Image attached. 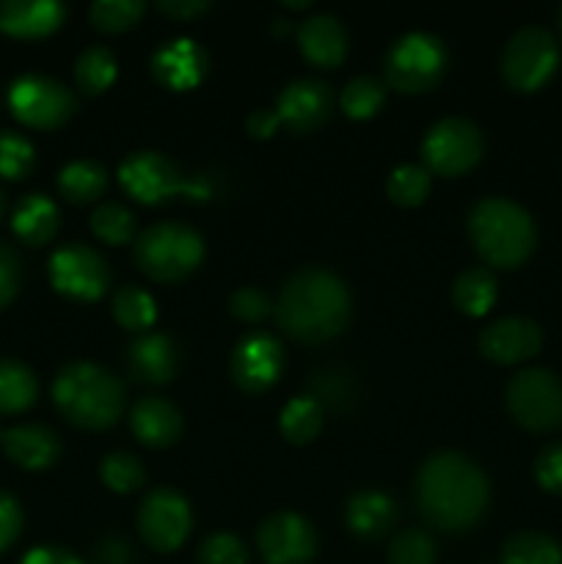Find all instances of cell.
<instances>
[{
  "mask_svg": "<svg viewBox=\"0 0 562 564\" xmlns=\"http://www.w3.org/2000/svg\"><path fill=\"white\" fill-rule=\"evenodd\" d=\"M490 485L483 468L457 452L428 457L417 474L419 512L441 532H466L483 518Z\"/></svg>",
  "mask_w": 562,
  "mask_h": 564,
  "instance_id": "cell-1",
  "label": "cell"
},
{
  "mask_svg": "<svg viewBox=\"0 0 562 564\" xmlns=\"http://www.w3.org/2000/svg\"><path fill=\"white\" fill-rule=\"evenodd\" d=\"M284 369V350L270 334H248L231 350L229 372L237 389L246 394H262L279 380Z\"/></svg>",
  "mask_w": 562,
  "mask_h": 564,
  "instance_id": "cell-15",
  "label": "cell"
},
{
  "mask_svg": "<svg viewBox=\"0 0 562 564\" xmlns=\"http://www.w3.org/2000/svg\"><path fill=\"white\" fill-rule=\"evenodd\" d=\"M154 6L160 14L171 17V20H193L209 9L207 0H158Z\"/></svg>",
  "mask_w": 562,
  "mask_h": 564,
  "instance_id": "cell-46",
  "label": "cell"
},
{
  "mask_svg": "<svg viewBox=\"0 0 562 564\" xmlns=\"http://www.w3.org/2000/svg\"><path fill=\"white\" fill-rule=\"evenodd\" d=\"M496 297H499V284L485 268L463 270L452 284V303L466 317H485L494 308Z\"/></svg>",
  "mask_w": 562,
  "mask_h": 564,
  "instance_id": "cell-26",
  "label": "cell"
},
{
  "mask_svg": "<svg viewBox=\"0 0 562 564\" xmlns=\"http://www.w3.org/2000/svg\"><path fill=\"white\" fill-rule=\"evenodd\" d=\"M347 529L364 540H378L389 534V529L397 521V505L391 496L380 494V490H361L347 501L345 512Z\"/></svg>",
  "mask_w": 562,
  "mask_h": 564,
  "instance_id": "cell-24",
  "label": "cell"
},
{
  "mask_svg": "<svg viewBox=\"0 0 562 564\" xmlns=\"http://www.w3.org/2000/svg\"><path fill=\"white\" fill-rule=\"evenodd\" d=\"M66 9L58 0H3L0 31L17 39H42L64 25Z\"/></svg>",
  "mask_w": 562,
  "mask_h": 564,
  "instance_id": "cell-21",
  "label": "cell"
},
{
  "mask_svg": "<svg viewBox=\"0 0 562 564\" xmlns=\"http://www.w3.org/2000/svg\"><path fill=\"white\" fill-rule=\"evenodd\" d=\"M483 132L474 121L450 116L435 121L422 141L424 169L435 176H463L483 158Z\"/></svg>",
  "mask_w": 562,
  "mask_h": 564,
  "instance_id": "cell-10",
  "label": "cell"
},
{
  "mask_svg": "<svg viewBox=\"0 0 562 564\" xmlns=\"http://www.w3.org/2000/svg\"><path fill=\"white\" fill-rule=\"evenodd\" d=\"M22 532V507L11 494L0 490V554L17 543Z\"/></svg>",
  "mask_w": 562,
  "mask_h": 564,
  "instance_id": "cell-43",
  "label": "cell"
},
{
  "mask_svg": "<svg viewBox=\"0 0 562 564\" xmlns=\"http://www.w3.org/2000/svg\"><path fill=\"white\" fill-rule=\"evenodd\" d=\"M275 323L290 339L323 345L339 336L350 319V292L323 268H303L281 286Z\"/></svg>",
  "mask_w": 562,
  "mask_h": 564,
  "instance_id": "cell-2",
  "label": "cell"
},
{
  "mask_svg": "<svg viewBox=\"0 0 562 564\" xmlns=\"http://www.w3.org/2000/svg\"><path fill=\"white\" fill-rule=\"evenodd\" d=\"M147 6L141 0H97L88 11V20L102 33H125L141 22Z\"/></svg>",
  "mask_w": 562,
  "mask_h": 564,
  "instance_id": "cell-37",
  "label": "cell"
},
{
  "mask_svg": "<svg viewBox=\"0 0 562 564\" xmlns=\"http://www.w3.org/2000/svg\"><path fill=\"white\" fill-rule=\"evenodd\" d=\"M331 108H334V94H331L328 83L306 77V80L290 83L279 94V102L273 110L287 130L306 135V132L320 130L328 121Z\"/></svg>",
  "mask_w": 562,
  "mask_h": 564,
  "instance_id": "cell-17",
  "label": "cell"
},
{
  "mask_svg": "<svg viewBox=\"0 0 562 564\" xmlns=\"http://www.w3.org/2000/svg\"><path fill=\"white\" fill-rule=\"evenodd\" d=\"M0 441H3V433H0Z\"/></svg>",
  "mask_w": 562,
  "mask_h": 564,
  "instance_id": "cell-50",
  "label": "cell"
},
{
  "mask_svg": "<svg viewBox=\"0 0 562 564\" xmlns=\"http://www.w3.org/2000/svg\"><path fill=\"white\" fill-rule=\"evenodd\" d=\"M229 312L231 317L242 319V323H262L273 314V303L257 286H242L229 297Z\"/></svg>",
  "mask_w": 562,
  "mask_h": 564,
  "instance_id": "cell-41",
  "label": "cell"
},
{
  "mask_svg": "<svg viewBox=\"0 0 562 564\" xmlns=\"http://www.w3.org/2000/svg\"><path fill=\"white\" fill-rule=\"evenodd\" d=\"M556 25H560V33H562V6H560V11H556Z\"/></svg>",
  "mask_w": 562,
  "mask_h": 564,
  "instance_id": "cell-48",
  "label": "cell"
},
{
  "mask_svg": "<svg viewBox=\"0 0 562 564\" xmlns=\"http://www.w3.org/2000/svg\"><path fill=\"white\" fill-rule=\"evenodd\" d=\"M88 224H91L94 237L108 246H125L136 235V215L121 202H102L91 213Z\"/></svg>",
  "mask_w": 562,
  "mask_h": 564,
  "instance_id": "cell-35",
  "label": "cell"
},
{
  "mask_svg": "<svg viewBox=\"0 0 562 564\" xmlns=\"http://www.w3.org/2000/svg\"><path fill=\"white\" fill-rule=\"evenodd\" d=\"M99 479L114 494H136L147 482L143 463L130 452H110L99 460Z\"/></svg>",
  "mask_w": 562,
  "mask_h": 564,
  "instance_id": "cell-34",
  "label": "cell"
},
{
  "mask_svg": "<svg viewBox=\"0 0 562 564\" xmlns=\"http://www.w3.org/2000/svg\"><path fill=\"white\" fill-rule=\"evenodd\" d=\"M298 31V50L320 69H336L347 58V31L336 17L314 14L303 20Z\"/></svg>",
  "mask_w": 562,
  "mask_h": 564,
  "instance_id": "cell-20",
  "label": "cell"
},
{
  "mask_svg": "<svg viewBox=\"0 0 562 564\" xmlns=\"http://www.w3.org/2000/svg\"><path fill=\"white\" fill-rule=\"evenodd\" d=\"M116 66L114 53L102 44H94V47L83 50L75 61V83L86 97H99V94L108 91L116 80Z\"/></svg>",
  "mask_w": 562,
  "mask_h": 564,
  "instance_id": "cell-30",
  "label": "cell"
},
{
  "mask_svg": "<svg viewBox=\"0 0 562 564\" xmlns=\"http://www.w3.org/2000/svg\"><path fill=\"white\" fill-rule=\"evenodd\" d=\"M119 185L138 204H163L174 196H187L193 202L209 198V185L204 180H191L182 174L176 163H171L160 152H132L119 165Z\"/></svg>",
  "mask_w": 562,
  "mask_h": 564,
  "instance_id": "cell-6",
  "label": "cell"
},
{
  "mask_svg": "<svg viewBox=\"0 0 562 564\" xmlns=\"http://www.w3.org/2000/svg\"><path fill=\"white\" fill-rule=\"evenodd\" d=\"M3 452L14 466L25 471H44L61 457V441L44 424H17L3 433Z\"/></svg>",
  "mask_w": 562,
  "mask_h": 564,
  "instance_id": "cell-22",
  "label": "cell"
},
{
  "mask_svg": "<svg viewBox=\"0 0 562 564\" xmlns=\"http://www.w3.org/2000/svg\"><path fill=\"white\" fill-rule=\"evenodd\" d=\"M198 564H248V549L240 538L229 532L209 534L198 545Z\"/></svg>",
  "mask_w": 562,
  "mask_h": 564,
  "instance_id": "cell-40",
  "label": "cell"
},
{
  "mask_svg": "<svg viewBox=\"0 0 562 564\" xmlns=\"http://www.w3.org/2000/svg\"><path fill=\"white\" fill-rule=\"evenodd\" d=\"M58 191L69 204H91L108 191V171L94 160H75L61 169Z\"/></svg>",
  "mask_w": 562,
  "mask_h": 564,
  "instance_id": "cell-27",
  "label": "cell"
},
{
  "mask_svg": "<svg viewBox=\"0 0 562 564\" xmlns=\"http://www.w3.org/2000/svg\"><path fill=\"white\" fill-rule=\"evenodd\" d=\"M510 416L529 433L562 427V380L549 369H523L505 389Z\"/></svg>",
  "mask_w": 562,
  "mask_h": 564,
  "instance_id": "cell-8",
  "label": "cell"
},
{
  "mask_svg": "<svg viewBox=\"0 0 562 564\" xmlns=\"http://www.w3.org/2000/svg\"><path fill=\"white\" fill-rule=\"evenodd\" d=\"M534 479L545 494H562V444L545 446L534 460Z\"/></svg>",
  "mask_w": 562,
  "mask_h": 564,
  "instance_id": "cell-42",
  "label": "cell"
},
{
  "mask_svg": "<svg viewBox=\"0 0 562 564\" xmlns=\"http://www.w3.org/2000/svg\"><path fill=\"white\" fill-rule=\"evenodd\" d=\"M193 529V512L185 496L171 488L149 490L138 510V534L158 554L182 549Z\"/></svg>",
  "mask_w": 562,
  "mask_h": 564,
  "instance_id": "cell-12",
  "label": "cell"
},
{
  "mask_svg": "<svg viewBox=\"0 0 562 564\" xmlns=\"http://www.w3.org/2000/svg\"><path fill=\"white\" fill-rule=\"evenodd\" d=\"M560 66V47L545 28L527 25L507 42L501 53V77L512 91H540Z\"/></svg>",
  "mask_w": 562,
  "mask_h": 564,
  "instance_id": "cell-9",
  "label": "cell"
},
{
  "mask_svg": "<svg viewBox=\"0 0 562 564\" xmlns=\"http://www.w3.org/2000/svg\"><path fill=\"white\" fill-rule=\"evenodd\" d=\"M58 207H55L53 198L42 196V193L22 196L11 213V229L25 246H44L58 235Z\"/></svg>",
  "mask_w": 562,
  "mask_h": 564,
  "instance_id": "cell-25",
  "label": "cell"
},
{
  "mask_svg": "<svg viewBox=\"0 0 562 564\" xmlns=\"http://www.w3.org/2000/svg\"><path fill=\"white\" fill-rule=\"evenodd\" d=\"M114 317L125 330L149 334V328L158 319V303H154V297L147 290L127 284L114 295Z\"/></svg>",
  "mask_w": 562,
  "mask_h": 564,
  "instance_id": "cell-31",
  "label": "cell"
},
{
  "mask_svg": "<svg viewBox=\"0 0 562 564\" xmlns=\"http://www.w3.org/2000/svg\"><path fill=\"white\" fill-rule=\"evenodd\" d=\"M435 543L422 529H402L389 549V564H433Z\"/></svg>",
  "mask_w": 562,
  "mask_h": 564,
  "instance_id": "cell-39",
  "label": "cell"
},
{
  "mask_svg": "<svg viewBox=\"0 0 562 564\" xmlns=\"http://www.w3.org/2000/svg\"><path fill=\"white\" fill-rule=\"evenodd\" d=\"M540 347H543V330L527 317L496 319L479 334V352L501 367L529 361L538 356Z\"/></svg>",
  "mask_w": 562,
  "mask_h": 564,
  "instance_id": "cell-18",
  "label": "cell"
},
{
  "mask_svg": "<svg viewBox=\"0 0 562 564\" xmlns=\"http://www.w3.org/2000/svg\"><path fill=\"white\" fill-rule=\"evenodd\" d=\"M499 564H562V545L540 532L512 534L501 549Z\"/></svg>",
  "mask_w": 562,
  "mask_h": 564,
  "instance_id": "cell-32",
  "label": "cell"
},
{
  "mask_svg": "<svg viewBox=\"0 0 562 564\" xmlns=\"http://www.w3.org/2000/svg\"><path fill=\"white\" fill-rule=\"evenodd\" d=\"M0 215H3V193H0Z\"/></svg>",
  "mask_w": 562,
  "mask_h": 564,
  "instance_id": "cell-49",
  "label": "cell"
},
{
  "mask_svg": "<svg viewBox=\"0 0 562 564\" xmlns=\"http://www.w3.org/2000/svg\"><path fill=\"white\" fill-rule=\"evenodd\" d=\"M39 383L36 375L20 361L0 358V413L14 416V413L28 411L36 402Z\"/></svg>",
  "mask_w": 562,
  "mask_h": 564,
  "instance_id": "cell-28",
  "label": "cell"
},
{
  "mask_svg": "<svg viewBox=\"0 0 562 564\" xmlns=\"http://www.w3.org/2000/svg\"><path fill=\"white\" fill-rule=\"evenodd\" d=\"M20 564H83L72 551L55 549V545H42V549H31L22 556Z\"/></svg>",
  "mask_w": 562,
  "mask_h": 564,
  "instance_id": "cell-47",
  "label": "cell"
},
{
  "mask_svg": "<svg viewBox=\"0 0 562 564\" xmlns=\"http://www.w3.org/2000/svg\"><path fill=\"white\" fill-rule=\"evenodd\" d=\"M386 193L397 207H419L430 193V171L422 165H397L386 182Z\"/></svg>",
  "mask_w": 562,
  "mask_h": 564,
  "instance_id": "cell-36",
  "label": "cell"
},
{
  "mask_svg": "<svg viewBox=\"0 0 562 564\" xmlns=\"http://www.w3.org/2000/svg\"><path fill=\"white\" fill-rule=\"evenodd\" d=\"M152 77L171 91H193L204 83L209 72V55L193 39H171L152 53L149 61Z\"/></svg>",
  "mask_w": 562,
  "mask_h": 564,
  "instance_id": "cell-16",
  "label": "cell"
},
{
  "mask_svg": "<svg viewBox=\"0 0 562 564\" xmlns=\"http://www.w3.org/2000/svg\"><path fill=\"white\" fill-rule=\"evenodd\" d=\"M204 259V240L185 224H154L136 240V264L147 279L174 284L187 279Z\"/></svg>",
  "mask_w": 562,
  "mask_h": 564,
  "instance_id": "cell-5",
  "label": "cell"
},
{
  "mask_svg": "<svg viewBox=\"0 0 562 564\" xmlns=\"http://www.w3.org/2000/svg\"><path fill=\"white\" fill-rule=\"evenodd\" d=\"M257 549L268 564H306L317 554V532L298 512H275L259 527Z\"/></svg>",
  "mask_w": 562,
  "mask_h": 564,
  "instance_id": "cell-14",
  "label": "cell"
},
{
  "mask_svg": "<svg viewBox=\"0 0 562 564\" xmlns=\"http://www.w3.org/2000/svg\"><path fill=\"white\" fill-rule=\"evenodd\" d=\"M279 430L290 444L303 446L309 441H314L323 430V405L309 397H292L279 413Z\"/></svg>",
  "mask_w": 562,
  "mask_h": 564,
  "instance_id": "cell-29",
  "label": "cell"
},
{
  "mask_svg": "<svg viewBox=\"0 0 562 564\" xmlns=\"http://www.w3.org/2000/svg\"><path fill=\"white\" fill-rule=\"evenodd\" d=\"M474 251L499 270H516L532 257L538 231L532 215L510 198H483L468 213Z\"/></svg>",
  "mask_w": 562,
  "mask_h": 564,
  "instance_id": "cell-4",
  "label": "cell"
},
{
  "mask_svg": "<svg viewBox=\"0 0 562 564\" xmlns=\"http://www.w3.org/2000/svg\"><path fill=\"white\" fill-rule=\"evenodd\" d=\"M130 430L149 449H165L182 435V413L163 397H141L130 411Z\"/></svg>",
  "mask_w": 562,
  "mask_h": 564,
  "instance_id": "cell-23",
  "label": "cell"
},
{
  "mask_svg": "<svg viewBox=\"0 0 562 564\" xmlns=\"http://www.w3.org/2000/svg\"><path fill=\"white\" fill-rule=\"evenodd\" d=\"M279 127H281V121H279V116H275L273 108H259L246 119L248 135L257 138V141H268V138L273 135Z\"/></svg>",
  "mask_w": 562,
  "mask_h": 564,
  "instance_id": "cell-45",
  "label": "cell"
},
{
  "mask_svg": "<svg viewBox=\"0 0 562 564\" xmlns=\"http://www.w3.org/2000/svg\"><path fill=\"white\" fill-rule=\"evenodd\" d=\"M36 165L33 143L14 130H0V176L3 180H25Z\"/></svg>",
  "mask_w": 562,
  "mask_h": 564,
  "instance_id": "cell-38",
  "label": "cell"
},
{
  "mask_svg": "<svg viewBox=\"0 0 562 564\" xmlns=\"http://www.w3.org/2000/svg\"><path fill=\"white\" fill-rule=\"evenodd\" d=\"M450 55L444 42L433 33L413 31L397 39L383 58L386 86L400 94H424L444 77Z\"/></svg>",
  "mask_w": 562,
  "mask_h": 564,
  "instance_id": "cell-7",
  "label": "cell"
},
{
  "mask_svg": "<svg viewBox=\"0 0 562 564\" xmlns=\"http://www.w3.org/2000/svg\"><path fill=\"white\" fill-rule=\"evenodd\" d=\"M383 102H386V86L367 75L353 77L339 94L342 113H345L347 119H356V121L372 119V116L383 108Z\"/></svg>",
  "mask_w": 562,
  "mask_h": 564,
  "instance_id": "cell-33",
  "label": "cell"
},
{
  "mask_svg": "<svg viewBox=\"0 0 562 564\" xmlns=\"http://www.w3.org/2000/svg\"><path fill=\"white\" fill-rule=\"evenodd\" d=\"M50 284L72 301H99L110 284V268L94 248L83 242L58 248L50 259Z\"/></svg>",
  "mask_w": 562,
  "mask_h": 564,
  "instance_id": "cell-13",
  "label": "cell"
},
{
  "mask_svg": "<svg viewBox=\"0 0 562 564\" xmlns=\"http://www.w3.org/2000/svg\"><path fill=\"white\" fill-rule=\"evenodd\" d=\"M20 281H22L20 257H17L9 246L0 242V308H6L11 301H14L17 292H20Z\"/></svg>",
  "mask_w": 562,
  "mask_h": 564,
  "instance_id": "cell-44",
  "label": "cell"
},
{
  "mask_svg": "<svg viewBox=\"0 0 562 564\" xmlns=\"http://www.w3.org/2000/svg\"><path fill=\"white\" fill-rule=\"evenodd\" d=\"M55 411L80 430H108L125 413V383L99 364L77 361L58 372L53 383Z\"/></svg>",
  "mask_w": 562,
  "mask_h": 564,
  "instance_id": "cell-3",
  "label": "cell"
},
{
  "mask_svg": "<svg viewBox=\"0 0 562 564\" xmlns=\"http://www.w3.org/2000/svg\"><path fill=\"white\" fill-rule=\"evenodd\" d=\"M9 108L17 121L33 130H58L77 110V99L64 83L47 75H22L9 88Z\"/></svg>",
  "mask_w": 562,
  "mask_h": 564,
  "instance_id": "cell-11",
  "label": "cell"
},
{
  "mask_svg": "<svg viewBox=\"0 0 562 564\" xmlns=\"http://www.w3.org/2000/svg\"><path fill=\"white\" fill-rule=\"evenodd\" d=\"M125 361L132 383L163 386L174 380L180 352L165 334H141L127 347Z\"/></svg>",
  "mask_w": 562,
  "mask_h": 564,
  "instance_id": "cell-19",
  "label": "cell"
}]
</instances>
